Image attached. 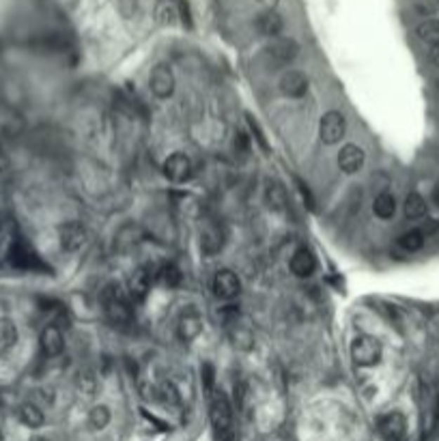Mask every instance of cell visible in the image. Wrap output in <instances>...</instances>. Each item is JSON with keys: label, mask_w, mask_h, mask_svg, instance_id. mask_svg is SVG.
<instances>
[{"label": "cell", "mask_w": 439, "mask_h": 441, "mask_svg": "<svg viewBox=\"0 0 439 441\" xmlns=\"http://www.w3.org/2000/svg\"><path fill=\"white\" fill-rule=\"evenodd\" d=\"M209 398H211V426H214L216 441H235L232 409H230L226 394L222 390H214Z\"/></svg>", "instance_id": "obj_1"}, {"label": "cell", "mask_w": 439, "mask_h": 441, "mask_svg": "<svg viewBox=\"0 0 439 441\" xmlns=\"http://www.w3.org/2000/svg\"><path fill=\"white\" fill-rule=\"evenodd\" d=\"M101 303H104V312L110 323L127 325L131 321V303L117 282L104 287V291H101Z\"/></svg>", "instance_id": "obj_2"}, {"label": "cell", "mask_w": 439, "mask_h": 441, "mask_svg": "<svg viewBox=\"0 0 439 441\" xmlns=\"http://www.w3.org/2000/svg\"><path fill=\"white\" fill-rule=\"evenodd\" d=\"M7 261L11 263V267L20 269V271H48V265L41 261V256L35 252L24 237H18L13 242V246L7 252Z\"/></svg>", "instance_id": "obj_3"}, {"label": "cell", "mask_w": 439, "mask_h": 441, "mask_svg": "<svg viewBox=\"0 0 439 441\" xmlns=\"http://www.w3.org/2000/svg\"><path fill=\"white\" fill-rule=\"evenodd\" d=\"M381 343L373 336H358L355 341L351 343V357L358 366H375L381 360Z\"/></svg>", "instance_id": "obj_4"}, {"label": "cell", "mask_w": 439, "mask_h": 441, "mask_svg": "<svg viewBox=\"0 0 439 441\" xmlns=\"http://www.w3.org/2000/svg\"><path fill=\"white\" fill-rule=\"evenodd\" d=\"M345 131H347V121L341 112H327L323 114L321 119V125H319V136H321V143L325 145H339L343 138H345Z\"/></svg>", "instance_id": "obj_5"}, {"label": "cell", "mask_w": 439, "mask_h": 441, "mask_svg": "<svg viewBox=\"0 0 439 441\" xmlns=\"http://www.w3.org/2000/svg\"><path fill=\"white\" fill-rule=\"evenodd\" d=\"M377 433L384 441H405L407 439V420L398 412H390L377 420Z\"/></svg>", "instance_id": "obj_6"}, {"label": "cell", "mask_w": 439, "mask_h": 441, "mask_svg": "<svg viewBox=\"0 0 439 441\" xmlns=\"http://www.w3.org/2000/svg\"><path fill=\"white\" fill-rule=\"evenodd\" d=\"M211 289H214V295L218 299H235L240 293H242V280L237 278V274L230 269H220L218 274L214 276V282H211Z\"/></svg>", "instance_id": "obj_7"}, {"label": "cell", "mask_w": 439, "mask_h": 441, "mask_svg": "<svg viewBox=\"0 0 439 441\" xmlns=\"http://www.w3.org/2000/svg\"><path fill=\"white\" fill-rule=\"evenodd\" d=\"M58 237H60V246L67 252H78L86 246L89 242V232L80 222H67L58 228Z\"/></svg>", "instance_id": "obj_8"}, {"label": "cell", "mask_w": 439, "mask_h": 441, "mask_svg": "<svg viewBox=\"0 0 439 441\" xmlns=\"http://www.w3.org/2000/svg\"><path fill=\"white\" fill-rule=\"evenodd\" d=\"M149 86L153 91L155 97L159 99H168L175 93V74L168 65H155L151 78H149Z\"/></svg>", "instance_id": "obj_9"}, {"label": "cell", "mask_w": 439, "mask_h": 441, "mask_svg": "<svg viewBox=\"0 0 439 441\" xmlns=\"http://www.w3.org/2000/svg\"><path fill=\"white\" fill-rule=\"evenodd\" d=\"M164 175L173 183H185L192 177V162L185 153H173L164 162Z\"/></svg>", "instance_id": "obj_10"}, {"label": "cell", "mask_w": 439, "mask_h": 441, "mask_svg": "<svg viewBox=\"0 0 439 441\" xmlns=\"http://www.w3.org/2000/svg\"><path fill=\"white\" fill-rule=\"evenodd\" d=\"M267 54H269V58H272L274 62H278V65H289V62H293L297 58L299 44L295 39H291V37L289 39L287 37L274 39V44L267 48Z\"/></svg>", "instance_id": "obj_11"}, {"label": "cell", "mask_w": 439, "mask_h": 441, "mask_svg": "<svg viewBox=\"0 0 439 441\" xmlns=\"http://www.w3.org/2000/svg\"><path fill=\"white\" fill-rule=\"evenodd\" d=\"M202 331V319L198 315V310H194V306H190L188 310H183L179 325H177V334L183 343H192L194 338H198Z\"/></svg>", "instance_id": "obj_12"}, {"label": "cell", "mask_w": 439, "mask_h": 441, "mask_svg": "<svg viewBox=\"0 0 439 441\" xmlns=\"http://www.w3.org/2000/svg\"><path fill=\"white\" fill-rule=\"evenodd\" d=\"M256 30L261 32L263 37H269V39H278L280 32L284 30V20L278 11H263L256 22H254Z\"/></svg>", "instance_id": "obj_13"}, {"label": "cell", "mask_w": 439, "mask_h": 441, "mask_svg": "<svg viewBox=\"0 0 439 441\" xmlns=\"http://www.w3.org/2000/svg\"><path fill=\"white\" fill-rule=\"evenodd\" d=\"M317 269V258L308 248H297L291 256V271L297 278H310Z\"/></svg>", "instance_id": "obj_14"}, {"label": "cell", "mask_w": 439, "mask_h": 441, "mask_svg": "<svg viewBox=\"0 0 439 441\" xmlns=\"http://www.w3.org/2000/svg\"><path fill=\"white\" fill-rule=\"evenodd\" d=\"M280 91H282V95H287V97L299 99V97H303V95L308 93V78L303 76L301 72L291 70V72H287V74L280 78Z\"/></svg>", "instance_id": "obj_15"}, {"label": "cell", "mask_w": 439, "mask_h": 441, "mask_svg": "<svg viewBox=\"0 0 439 441\" xmlns=\"http://www.w3.org/2000/svg\"><path fill=\"white\" fill-rule=\"evenodd\" d=\"M364 159H366V155H364L362 147H358V145H345L339 153V166H341V171L347 173V175L358 173L364 166Z\"/></svg>", "instance_id": "obj_16"}, {"label": "cell", "mask_w": 439, "mask_h": 441, "mask_svg": "<svg viewBox=\"0 0 439 441\" xmlns=\"http://www.w3.org/2000/svg\"><path fill=\"white\" fill-rule=\"evenodd\" d=\"M63 349H65L63 331L56 325H46L44 331H41V351H44V355L56 357V355L63 353Z\"/></svg>", "instance_id": "obj_17"}, {"label": "cell", "mask_w": 439, "mask_h": 441, "mask_svg": "<svg viewBox=\"0 0 439 441\" xmlns=\"http://www.w3.org/2000/svg\"><path fill=\"white\" fill-rule=\"evenodd\" d=\"M151 282H153V278H151V274H149V269H147V267L136 269V271H133V274L129 276V295H131L133 299H136V301H143V299L147 297L149 289H151Z\"/></svg>", "instance_id": "obj_18"}, {"label": "cell", "mask_w": 439, "mask_h": 441, "mask_svg": "<svg viewBox=\"0 0 439 441\" xmlns=\"http://www.w3.org/2000/svg\"><path fill=\"white\" fill-rule=\"evenodd\" d=\"M224 246V232L220 226H209L205 232H202V252L205 254H218Z\"/></svg>", "instance_id": "obj_19"}, {"label": "cell", "mask_w": 439, "mask_h": 441, "mask_svg": "<svg viewBox=\"0 0 439 441\" xmlns=\"http://www.w3.org/2000/svg\"><path fill=\"white\" fill-rule=\"evenodd\" d=\"M20 420H22V424H26L28 428H39V426H44V422H46V416H44V412L39 409V407L35 404V402H24L22 407H20Z\"/></svg>", "instance_id": "obj_20"}, {"label": "cell", "mask_w": 439, "mask_h": 441, "mask_svg": "<svg viewBox=\"0 0 439 441\" xmlns=\"http://www.w3.org/2000/svg\"><path fill=\"white\" fill-rule=\"evenodd\" d=\"M424 239H426V235L422 232V228H412V230L402 232V235L398 237V246H400L405 252H418V250H422Z\"/></svg>", "instance_id": "obj_21"}, {"label": "cell", "mask_w": 439, "mask_h": 441, "mask_svg": "<svg viewBox=\"0 0 439 441\" xmlns=\"http://www.w3.org/2000/svg\"><path fill=\"white\" fill-rule=\"evenodd\" d=\"M157 280H159L164 287H168V289H177V287L181 284L183 276H181V271H179L177 265H173V263H164V265H159V269H157Z\"/></svg>", "instance_id": "obj_22"}, {"label": "cell", "mask_w": 439, "mask_h": 441, "mask_svg": "<svg viewBox=\"0 0 439 441\" xmlns=\"http://www.w3.org/2000/svg\"><path fill=\"white\" fill-rule=\"evenodd\" d=\"M416 35L420 41L437 48L439 46V20H424L422 24H418Z\"/></svg>", "instance_id": "obj_23"}, {"label": "cell", "mask_w": 439, "mask_h": 441, "mask_svg": "<svg viewBox=\"0 0 439 441\" xmlns=\"http://www.w3.org/2000/svg\"><path fill=\"white\" fill-rule=\"evenodd\" d=\"M373 211H375V216L381 218V220L394 218V213H396V200H394V196H392L390 192H381V194L375 198Z\"/></svg>", "instance_id": "obj_24"}, {"label": "cell", "mask_w": 439, "mask_h": 441, "mask_svg": "<svg viewBox=\"0 0 439 441\" xmlns=\"http://www.w3.org/2000/svg\"><path fill=\"white\" fill-rule=\"evenodd\" d=\"M18 343V327L13 321H3L0 323V353H7L15 347Z\"/></svg>", "instance_id": "obj_25"}, {"label": "cell", "mask_w": 439, "mask_h": 441, "mask_svg": "<svg viewBox=\"0 0 439 441\" xmlns=\"http://www.w3.org/2000/svg\"><path fill=\"white\" fill-rule=\"evenodd\" d=\"M405 216L409 220H422L426 216V202L420 194H409L405 198Z\"/></svg>", "instance_id": "obj_26"}, {"label": "cell", "mask_w": 439, "mask_h": 441, "mask_svg": "<svg viewBox=\"0 0 439 441\" xmlns=\"http://www.w3.org/2000/svg\"><path fill=\"white\" fill-rule=\"evenodd\" d=\"M265 200H267V205L272 207L274 211H282L284 205H287V192L280 183H269L267 185V192H265Z\"/></svg>", "instance_id": "obj_27"}, {"label": "cell", "mask_w": 439, "mask_h": 441, "mask_svg": "<svg viewBox=\"0 0 439 441\" xmlns=\"http://www.w3.org/2000/svg\"><path fill=\"white\" fill-rule=\"evenodd\" d=\"M110 409L106 404H97V407H93L91 409V414H89V424L95 428V430H104L108 424H110Z\"/></svg>", "instance_id": "obj_28"}, {"label": "cell", "mask_w": 439, "mask_h": 441, "mask_svg": "<svg viewBox=\"0 0 439 441\" xmlns=\"http://www.w3.org/2000/svg\"><path fill=\"white\" fill-rule=\"evenodd\" d=\"M200 381H202V388H205L207 394H211L216 390V368H214V364L205 362L200 366Z\"/></svg>", "instance_id": "obj_29"}, {"label": "cell", "mask_w": 439, "mask_h": 441, "mask_svg": "<svg viewBox=\"0 0 439 441\" xmlns=\"http://www.w3.org/2000/svg\"><path fill=\"white\" fill-rule=\"evenodd\" d=\"M114 5L123 20H133L138 13V0H114Z\"/></svg>", "instance_id": "obj_30"}, {"label": "cell", "mask_w": 439, "mask_h": 441, "mask_svg": "<svg viewBox=\"0 0 439 441\" xmlns=\"http://www.w3.org/2000/svg\"><path fill=\"white\" fill-rule=\"evenodd\" d=\"M414 11L418 15H433L439 11V0H416V5H414Z\"/></svg>", "instance_id": "obj_31"}, {"label": "cell", "mask_w": 439, "mask_h": 441, "mask_svg": "<svg viewBox=\"0 0 439 441\" xmlns=\"http://www.w3.org/2000/svg\"><path fill=\"white\" fill-rule=\"evenodd\" d=\"M78 386H80V390H82L86 396H93L97 381H95V377H93V372H91V370H82V372H80V377H78Z\"/></svg>", "instance_id": "obj_32"}, {"label": "cell", "mask_w": 439, "mask_h": 441, "mask_svg": "<svg viewBox=\"0 0 439 441\" xmlns=\"http://www.w3.org/2000/svg\"><path fill=\"white\" fill-rule=\"evenodd\" d=\"M157 20H159V24H164V26L175 24V22H177V9H175L173 5H162V7L157 9Z\"/></svg>", "instance_id": "obj_33"}, {"label": "cell", "mask_w": 439, "mask_h": 441, "mask_svg": "<svg viewBox=\"0 0 439 441\" xmlns=\"http://www.w3.org/2000/svg\"><path fill=\"white\" fill-rule=\"evenodd\" d=\"M235 151L242 155H248V151H250V138L244 131H237V136H235Z\"/></svg>", "instance_id": "obj_34"}, {"label": "cell", "mask_w": 439, "mask_h": 441, "mask_svg": "<svg viewBox=\"0 0 439 441\" xmlns=\"http://www.w3.org/2000/svg\"><path fill=\"white\" fill-rule=\"evenodd\" d=\"M295 183H297V190H299V194H301L303 202H306V207H308V209H315V198H313V194H310L308 185L303 183L301 179H295Z\"/></svg>", "instance_id": "obj_35"}, {"label": "cell", "mask_w": 439, "mask_h": 441, "mask_svg": "<svg viewBox=\"0 0 439 441\" xmlns=\"http://www.w3.org/2000/svg\"><path fill=\"white\" fill-rule=\"evenodd\" d=\"M248 125H250V129H252V133L256 136V140H258V145L263 147V151H269V145H267V140H265V136H263V131H261V127H258V123L248 114Z\"/></svg>", "instance_id": "obj_36"}, {"label": "cell", "mask_w": 439, "mask_h": 441, "mask_svg": "<svg viewBox=\"0 0 439 441\" xmlns=\"http://www.w3.org/2000/svg\"><path fill=\"white\" fill-rule=\"evenodd\" d=\"M256 5L263 7L265 11H276V7L280 5V0H256Z\"/></svg>", "instance_id": "obj_37"}, {"label": "cell", "mask_w": 439, "mask_h": 441, "mask_svg": "<svg viewBox=\"0 0 439 441\" xmlns=\"http://www.w3.org/2000/svg\"><path fill=\"white\" fill-rule=\"evenodd\" d=\"M9 168V157H7V153H5V149L0 147V173H5Z\"/></svg>", "instance_id": "obj_38"}, {"label": "cell", "mask_w": 439, "mask_h": 441, "mask_svg": "<svg viewBox=\"0 0 439 441\" xmlns=\"http://www.w3.org/2000/svg\"><path fill=\"white\" fill-rule=\"evenodd\" d=\"M431 60H433V65H435V67H439V46H437V48H433V52H431Z\"/></svg>", "instance_id": "obj_39"}, {"label": "cell", "mask_w": 439, "mask_h": 441, "mask_svg": "<svg viewBox=\"0 0 439 441\" xmlns=\"http://www.w3.org/2000/svg\"><path fill=\"white\" fill-rule=\"evenodd\" d=\"M435 422L439 424V398H437V404H435Z\"/></svg>", "instance_id": "obj_40"}, {"label": "cell", "mask_w": 439, "mask_h": 441, "mask_svg": "<svg viewBox=\"0 0 439 441\" xmlns=\"http://www.w3.org/2000/svg\"><path fill=\"white\" fill-rule=\"evenodd\" d=\"M30 441H48L46 437H30Z\"/></svg>", "instance_id": "obj_41"}, {"label": "cell", "mask_w": 439, "mask_h": 441, "mask_svg": "<svg viewBox=\"0 0 439 441\" xmlns=\"http://www.w3.org/2000/svg\"><path fill=\"white\" fill-rule=\"evenodd\" d=\"M433 198H435V202H437V207H439V190H437V192L433 194Z\"/></svg>", "instance_id": "obj_42"}, {"label": "cell", "mask_w": 439, "mask_h": 441, "mask_svg": "<svg viewBox=\"0 0 439 441\" xmlns=\"http://www.w3.org/2000/svg\"><path fill=\"white\" fill-rule=\"evenodd\" d=\"M0 441H5V435H3V430H0Z\"/></svg>", "instance_id": "obj_43"}]
</instances>
